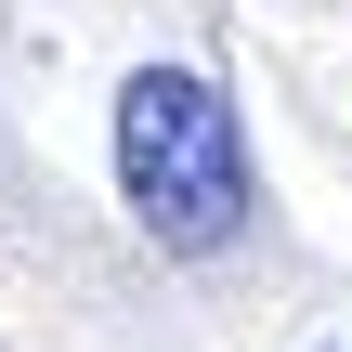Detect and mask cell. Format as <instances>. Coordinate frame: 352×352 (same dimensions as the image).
<instances>
[{
  "label": "cell",
  "instance_id": "6da1fadb",
  "mask_svg": "<svg viewBox=\"0 0 352 352\" xmlns=\"http://www.w3.org/2000/svg\"><path fill=\"white\" fill-rule=\"evenodd\" d=\"M118 196H131V222H144L170 261L235 248L248 209H261L235 91L196 78V65H131V78H118Z\"/></svg>",
  "mask_w": 352,
  "mask_h": 352
},
{
  "label": "cell",
  "instance_id": "7a4b0ae2",
  "mask_svg": "<svg viewBox=\"0 0 352 352\" xmlns=\"http://www.w3.org/2000/svg\"><path fill=\"white\" fill-rule=\"evenodd\" d=\"M327 352H352V340H327Z\"/></svg>",
  "mask_w": 352,
  "mask_h": 352
}]
</instances>
